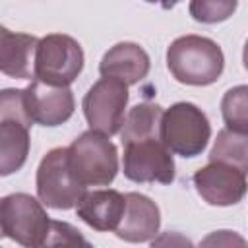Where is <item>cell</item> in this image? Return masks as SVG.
<instances>
[{"mask_svg":"<svg viewBox=\"0 0 248 248\" xmlns=\"http://www.w3.org/2000/svg\"><path fill=\"white\" fill-rule=\"evenodd\" d=\"M167 68L172 78L184 85H211L225 68L221 46L202 35H184L170 43L167 48Z\"/></svg>","mask_w":248,"mask_h":248,"instance_id":"6da1fadb","label":"cell"},{"mask_svg":"<svg viewBox=\"0 0 248 248\" xmlns=\"http://www.w3.org/2000/svg\"><path fill=\"white\" fill-rule=\"evenodd\" d=\"M31 120L23 89H4L0 93V174L17 172L29 155V128Z\"/></svg>","mask_w":248,"mask_h":248,"instance_id":"7a4b0ae2","label":"cell"},{"mask_svg":"<svg viewBox=\"0 0 248 248\" xmlns=\"http://www.w3.org/2000/svg\"><path fill=\"white\" fill-rule=\"evenodd\" d=\"M45 203L31 194L16 192L0 200V227L2 236L14 242L37 248L46 246L52 231V219L46 215Z\"/></svg>","mask_w":248,"mask_h":248,"instance_id":"3957f363","label":"cell"},{"mask_svg":"<svg viewBox=\"0 0 248 248\" xmlns=\"http://www.w3.org/2000/svg\"><path fill=\"white\" fill-rule=\"evenodd\" d=\"M68 161L74 176L87 186H108L118 172V151L108 136L87 130L68 145Z\"/></svg>","mask_w":248,"mask_h":248,"instance_id":"277c9868","label":"cell"},{"mask_svg":"<svg viewBox=\"0 0 248 248\" xmlns=\"http://www.w3.org/2000/svg\"><path fill=\"white\" fill-rule=\"evenodd\" d=\"M211 138V126L205 112L194 103L180 101L170 105L161 118L159 140L180 157L200 155Z\"/></svg>","mask_w":248,"mask_h":248,"instance_id":"5b68a950","label":"cell"},{"mask_svg":"<svg viewBox=\"0 0 248 248\" xmlns=\"http://www.w3.org/2000/svg\"><path fill=\"white\" fill-rule=\"evenodd\" d=\"M83 70L81 45L64 33H50L39 39L35 52V78L48 85L68 87Z\"/></svg>","mask_w":248,"mask_h":248,"instance_id":"8992f818","label":"cell"},{"mask_svg":"<svg viewBox=\"0 0 248 248\" xmlns=\"http://www.w3.org/2000/svg\"><path fill=\"white\" fill-rule=\"evenodd\" d=\"M35 184L39 200L52 209H72L85 194V186L72 172L68 147H54L41 159Z\"/></svg>","mask_w":248,"mask_h":248,"instance_id":"52a82bcc","label":"cell"},{"mask_svg":"<svg viewBox=\"0 0 248 248\" xmlns=\"http://www.w3.org/2000/svg\"><path fill=\"white\" fill-rule=\"evenodd\" d=\"M128 83L116 78H101L85 93L81 107L91 130L114 136L122 130L128 107Z\"/></svg>","mask_w":248,"mask_h":248,"instance_id":"ba28073f","label":"cell"},{"mask_svg":"<svg viewBox=\"0 0 248 248\" xmlns=\"http://www.w3.org/2000/svg\"><path fill=\"white\" fill-rule=\"evenodd\" d=\"M122 169H124V176L138 184L141 182L170 184L174 180L172 151L159 138L124 143Z\"/></svg>","mask_w":248,"mask_h":248,"instance_id":"9c48e42d","label":"cell"},{"mask_svg":"<svg viewBox=\"0 0 248 248\" xmlns=\"http://www.w3.org/2000/svg\"><path fill=\"white\" fill-rule=\"evenodd\" d=\"M246 172L240 169L219 163V161H209L205 167L194 172L192 180L196 186V192L202 196L203 202L209 205L217 207H227L238 203L246 192H248V180Z\"/></svg>","mask_w":248,"mask_h":248,"instance_id":"30bf717a","label":"cell"},{"mask_svg":"<svg viewBox=\"0 0 248 248\" xmlns=\"http://www.w3.org/2000/svg\"><path fill=\"white\" fill-rule=\"evenodd\" d=\"M25 108L35 124L41 126H60L74 114L76 101L70 87L48 85L41 79H33L23 89Z\"/></svg>","mask_w":248,"mask_h":248,"instance_id":"8fae6325","label":"cell"},{"mask_svg":"<svg viewBox=\"0 0 248 248\" xmlns=\"http://www.w3.org/2000/svg\"><path fill=\"white\" fill-rule=\"evenodd\" d=\"M161 227V213L157 203L138 192L126 194V209L120 225L116 227V236L126 242H149L157 236Z\"/></svg>","mask_w":248,"mask_h":248,"instance_id":"7c38bea8","label":"cell"},{"mask_svg":"<svg viewBox=\"0 0 248 248\" xmlns=\"http://www.w3.org/2000/svg\"><path fill=\"white\" fill-rule=\"evenodd\" d=\"M126 209V194L118 190L85 192L76 205L78 217L99 232L116 231Z\"/></svg>","mask_w":248,"mask_h":248,"instance_id":"4fadbf2b","label":"cell"},{"mask_svg":"<svg viewBox=\"0 0 248 248\" xmlns=\"http://www.w3.org/2000/svg\"><path fill=\"white\" fill-rule=\"evenodd\" d=\"M39 39L27 33H14L0 27V70L8 78H35V52Z\"/></svg>","mask_w":248,"mask_h":248,"instance_id":"5bb4252c","label":"cell"},{"mask_svg":"<svg viewBox=\"0 0 248 248\" xmlns=\"http://www.w3.org/2000/svg\"><path fill=\"white\" fill-rule=\"evenodd\" d=\"M149 54L138 43H116L101 58L99 72L105 78L122 79L128 85L140 83L149 74Z\"/></svg>","mask_w":248,"mask_h":248,"instance_id":"9a60e30c","label":"cell"},{"mask_svg":"<svg viewBox=\"0 0 248 248\" xmlns=\"http://www.w3.org/2000/svg\"><path fill=\"white\" fill-rule=\"evenodd\" d=\"M163 112H165L163 107H159L157 103H138L136 107H132L120 130L122 145L130 141L159 138Z\"/></svg>","mask_w":248,"mask_h":248,"instance_id":"2e32d148","label":"cell"},{"mask_svg":"<svg viewBox=\"0 0 248 248\" xmlns=\"http://www.w3.org/2000/svg\"><path fill=\"white\" fill-rule=\"evenodd\" d=\"M209 161L232 165L248 174V134L223 128L209 151Z\"/></svg>","mask_w":248,"mask_h":248,"instance_id":"e0dca14e","label":"cell"},{"mask_svg":"<svg viewBox=\"0 0 248 248\" xmlns=\"http://www.w3.org/2000/svg\"><path fill=\"white\" fill-rule=\"evenodd\" d=\"M221 114L229 130L248 134V85H234L223 95Z\"/></svg>","mask_w":248,"mask_h":248,"instance_id":"ac0fdd59","label":"cell"},{"mask_svg":"<svg viewBox=\"0 0 248 248\" xmlns=\"http://www.w3.org/2000/svg\"><path fill=\"white\" fill-rule=\"evenodd\" d=\"M238 0H190L188 12L200 23H221L236 12Z\"/></svg>","mask_w":248,"mask_h":248,"instance_id":"d6986e66","label":"cell"},{"mask_svg":"<svg viewBox=\"0 0 248 248\" xmlns=\"http://www.w3.org/2000/svg\"><path fill=\"white\" fill-rule=\"evenodd\" d=\"M72 246V244H83L89 246V242L79 234V231L76 227H72L70 223H62V221H52V231H50V238L46 246Z\"/></svg>","mask_w":248,"mask_h":248,"instance_id":"ffe728a7","label":"cell"},{"mask_svg":"<svg viewBox=\"0 0 248 248\" xmlns=\"http://www.w3.org/2000/svg\"><path fill=\"white\" fill-rule=\"evenodd\" d=\"M145 2H149V4H159L163 10H170V8H174L180 0H145Z\"/></svg>","mask_w":248,"mask_h":248,"instance_id":"44dd1931","label":"cell"},{"mask_svg":"<svg viewBox=\"0 0 248 248\" xmlns=\"http://www.w3.org/2000/svg\"><path fill=\"white\" fill-rule=\"evenodd\" d=\"M242 62H244V68L248 70V41L244 43V50H242Z\"/></svg>","mask_w":248,"mask_h":248,"instance_id":"7402d4cb","label":"cell"}]
</instances>
